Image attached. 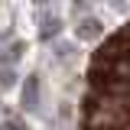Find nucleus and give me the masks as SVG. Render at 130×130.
<instances>
[{"label":"nucleus","mask_w":130,"mask_h":130,"mask_svg":"<svg viewBox=\"0 0 130 130\" xmlns=\"http://www.w3.org/2000/svg\"><path fill=\"white\" fill-rule=\"evenodd\" d=\"M101 23H98V20H85V23H78V26H75V36H78V39H98V36H101Z\"/></svg>","instance_id":"obj_1"},{"label":"nucleus","mask_w":130,"mask_h":130,"mask_svg":"<svg viewBox=\"0 0 130 130\" xmlns=\"http://www.w3.org/2000/svg\"><path fill=\"white\" fill-rule=\"evenodd\" d=\"M13 85V72H0V88H10Z\"/></svg>","instance_id":"obj_2"},{"label":"nucleus","mask_w":130,"mask_h":130,"mask_svg":"<svg viewBox=\"0 0 130 130\" xmlns=\"http://www.w3.org/2000/svg\"><path fill=\"white\" fill-rule=\"evenodd\" d=\"M3 130H23V124H16V120H7V124H3Z\"/></svg>","instance_id":"obj_3"}]
</instances>
